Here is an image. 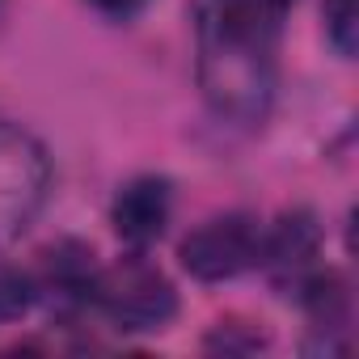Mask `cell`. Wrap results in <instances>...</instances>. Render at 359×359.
<instances>
[{"label": "cell", "instance_id": "6", "mask_svg": "<svg viewBox=\"0 0 359 359\" xmlns=\"http://www.w3.org/2000/svg\"><path fill=\"white\" fill-rule=\"evenodd\" d=\"M317 241H321V229L309 212H283L275 220V229L262 233L258 262L271 271V279L279 287H300L317 258Z\"/></svg>", "mask_w": 359, "mask_h": 359}, {"label": "cell", "instance_id": "2", "mask_svg": "<svg viewBox=\"0 0 359 359\" xmlns=\"http://www.w3.org/2000/svg\"><path fill=\"white\" fill-rule=\"evenodd\" d=\"M47 182H51V161L43 144L13 123H0V254L39 216Z\"/></svg>", "mask_w": 359, "mask_h": 359}, {"label": "cell", "instance_id": "4", "mask_svg": "<svg viewBox=\"0 0 359 359\" xmlns=\"http://www.w3.org/2000/svg\"><path fill=\"white\" fill-rule=\"evenodd\" d=\"M262 250V229L254 216L245 212H229L216 220H203L177 250L182 266L203 279V283H220V279H237L241 271H250L258 262Z\"/></svg>", "mask_w": 359, "mask_h": 359}, {"label": "cell", "instance_id": "7", "mask_svg": "<svg viewBox=\"0 0 359 359\" xmlns=\"http://www.w3.org/2000/svg\"><path fill=\"white\" fill-rule=\"evenodd\" d=\"M30 300H34V283L22 271H0V321L22 317Z\"/></svg>", "mask_w": 359, "mask_h": 359}, {"label": "cell", "instance_id": "8", "mask_svg": "<svg viewBox=\"0 0 359 359\" xmlns=\"http://www.w3.org/2000/svg\"><path fill=\"white\" fill-rule=\"evenodd\" d=\"M89 5L97 13H106V18H131V13H140L148 5V0H89Z\"/></svg>", "mask_w": 359, "mask_h": 359}, {"label": "cell", "instance_id": "1", "mask_svg": "<svg viewBox=\"0 0 359 359\" xmlns=\"http://www.w3.org/2000/svg\"><path fill=\"white\" fill-rule=\"evenodd\" d=\"M287 9L292 0H195L199 89L220 118L241 127L266 118Z\"/></svg>", "mask_w": 359, "mask_h": 359}, {"label": "cell", "instance_id": "5", "mask_svg": "<svg viewBox=\"0 0 359 359\" xmlns=\"http://www.w3.org/2000/svg\"><path fill=\"white\" fill-rule=\"evenodd\" d=\"M169 208H173V191H169V177L161 173H144V177H131V182L114 195V208H110V224L114 233L144 250L152 245L165 224H169Z\"/></svg>", "mask_w": 359, "mask_h": 359}, {"label": "cell", "instance_id": "3", "mask_svg": "<svg viewBox=\"0 0 359 359\" xmlns=\"http://www.w3.org/2000/svg\"><path fill=\"white\" fill-rule=\"evenodd\" d=\"M89 296L118 321V330H161L177 313L173 283L140 258H127L97 275Z\"/></svg>", "mask_w": 359, "mask_h": 359}]
</instances>
